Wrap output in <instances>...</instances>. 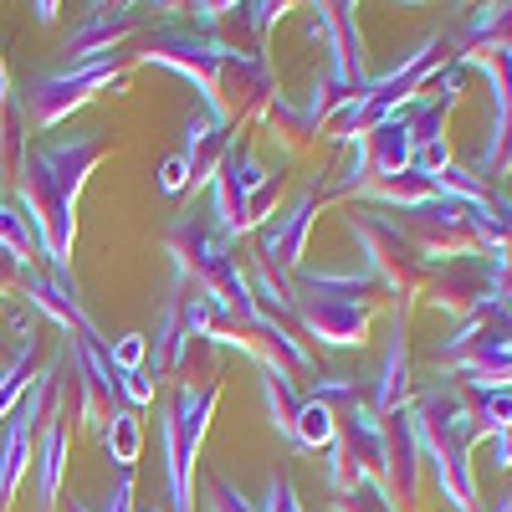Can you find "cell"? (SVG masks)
<instances>
[{"label": "cell", "mask_w": 512, "mask_h": 512, "mask_svg": "<svg viewBox=\"0 0 512 512\" xmlns=\"http://www.w3.org/2000/svg\"><path fill=\"white\" fill-rule=\"evenodd\" d=\"M415 436H420V451L431 456V472H436V487L441 497L456 507V512H472L477 507V487H472V441H477V420L472 410L461 405V395L451 384H431L415 410Z\"/></svg>", "instance_id": "cell-1"}, {"label": "cell", "mask_w": 512, "mask_h": 512, "mask_svg": "<svg viewBox=\"0 0 512 512\" xmlns=\"http://www.w3.org/2000/svg\"><path fill=\"white\" fill-rule=\"evenodd\" d=\"M221 400V384L205 379L200 390L195 384H175V395L164 405H154V420H159V451H164V482H169V512H195V456H200V441H205V425H210V410Z\"/></svg>", "instance_id": "cell-2"}, {"label": "cell", "mask_w": 512, "mask_h": 512, "mask_svg": "<svg viewBox=\"0 0 512 512\" xmlns=\"http://www.w3.org/2000/svg\"><path fill=\"white\" fill-rule=\"evenodd\" d=\"M139 57L169 67L175 77H185L190 88L200 93V113H205L210 123L231 128V113H226V103H221V77H226V67H231V57H236L231 41L210 36V31H195V26H159V31H149V47H144Z\"/></svg>", "instance_id": "cell-3"}, {"label": "cell", "mask_w": 512, "mask_h": 512, "mask_svg": "<svg viewBox=\"0 0 512 512\" xmlns=\"http://www.w3.org/2000/svg\"><path fill=\"white\" fill-rule=\"evenodd\" d=\"M108 88H123V72H118V52L113 57H98V62H82V67H62V72H47L26 88V103H21V123L26 128H52L62 123L72 108L93 103L98 93Z\"/></svg>", "instance_id": "cell-4"}, {"label": "cell", "mask_w": 512, "mask_h": 512, "mask_svg": "<svg viewBox=\"0 0 512 512\" xmlns=\"http://www.w3.org/2000/svg\"><path fill=\"white\" fill-rule=\"evenodd\" d=\"M313 31L323 36V52H328L323 77L344 98H359L369 88V67H364V41H359V26H354L349 6H318Z\"/></svg>", "instance_id": "cell-5"}, {"label": "cell", "mask_w": 512, "mask_h": 512, "mask_svg": "<svg viewBox=\"0 0 512 512\" xmlns=\"http://www.w3.org/2000/svg\"><path fill=\"white\" fill-rule=\"evenodd\" d=\"M313 210H318V190L292 195V205H282L277 216L262 226V236H256L262 272H267V277L277 272V287L292 282V272H297V256H303V241H308V231H313Z\"/></svg>", "instance_id": "cell-6"}, {"label": "cell", "mask_w": 512, "mask_h": 512, "mask_svg": "<svg viewBox=\"0 0 512 512\" xmlns=\"http://www.w3.org/2000/svg\"><path fill=\"white\" fill-rule=\"evenodd\" d=\"M134 26H139L134 6H88V11H82V21L72 26V36H67V67L113 57Z\"/></svg>", "instance_id": "cell-7"}, {"label": "cell", "mask_w": 512, "mask_h": 512, "mask_svg": "<svg viewBox=\"0 0 512 512\" xmlns=\"http://www.w3.org/2000/svg\"><path fill=\"white\" fill-rule=\"evenodd\" d=\"M292 318L323 349L364 344V333H369V303H313V297H292Z\"/></svg>", "instance_id": "cell-8"}, {"label": "cell", "mask_w": 512, "mask_h": 512, "mask_svg": "<svg viewBox=\"0 0 512 512\" xmlns=\"http://www.w3.org/2000/svg\"><path fill=\"white\" fill-rule=\"evenodd\" d=\"M62 400H52L47 420L36 431V456H31V477H36V512H52L57 492H62V472H67V425H62Z\"/></svg>", "instance_id": "cell-9"}, {"label": "cell", "mask_w": 512, "mask_h": 512, "mask_svg": "<svg viewBox=\"0 0 512 512\" xmlns=\"http://www.w3.org/2000/svg\"><path fill=\"white\" fill-rule=\"evenodd\" d=\"M21 292H26L31 313L47 318V323H57L67 338H72V333H98L93 318L82 313V303H77V287H62L57 277H47V272L31 267V272H21Z\"/></svg>", "instance_id": "cell-10"}, {"label": "cell", "mask_w": 512, "mask_h": 512, "mask_svg": "<svg viewBox=\"0 0 512 512\" xmlns=\"http://www.w3.org/2000/svg\"><path fill=\"white\" fill-rule=\"evenodd\" d=\"M256 369H262L267 415H272V425L282 431V441L292 446V420H297V405H303V395H297V384H292V374H287V364H282V359H262Z\"/></svg>", "instance_id": "cell-11"}, {"label": "cell", "mask_w": 512, "mask_h": 512, "mask_svg": "<svg viewBox=\"0 0 512 512\" xmlns=\"http://www.w3.org/2000/svg\"><path fill=\"white\" fill-rule=\"evenodd\" d=\"M405 400H410V359H405V338H400V328H395V344H390V354H384V369H379V384H374L369 410L384 420V415L405 410Z\"/></svg>", "instance_id": "cell-12"}, {"label": "cell", "mask_w": 512, "mask_h": 512, "mask_svg": "<svg viewBox=\"0 0 512 512\" xmlns=\"http://www.w3.org/2000/svg\"><path fill=\"white\" fill-rule=\"evenodd\" d=\"M333 441H338V410L303 395L297 420H292V451H328Z\"/></svg>", "instance_id": "cell-13"}, {"label": "cell", "mask_w": 512, "mask_h": 512, "mask_svg": "<svg viewBox=\"0 0 512 512\" xmlns=\"http://www.w3.org/2000/svg\"><path fill=\"white\" fill-rule=\"evenodd\" d=\"M103 446H108V461L118 466V472H134V461L144 451V420L139 410H113V420L103 425Z\"/></svg>", "instance_id": "cell-14"}, {"label": "cell", "mask_w": 512, "mask_h": 512, "mask_svg": "<svg viewBox=\"0 0 512 512\" xmlns=\"http://www.w3.org/2000/svg\"><path fill=\"white\" fill-rule=\"evenodd\" d=\"M36 374H41V364H36V338H31V344H21V349L11 354L6 374H0V425L11 420V410L21 405V395L31 390Z\"/></svg>", "instance_id": "cell-15"}, {"label": "cell", "mask_w": 512, "mask_h": 512, "mask_svg": "<svg viewBox=\"0 0 512 512\" xmlns=\"http://www.w3.org/2000/svg\"><path fill=\"white\" fill-rule=\"evenodd\" d=\"M0 251L6 256H16V262L31 272V262H36V246H31V231H26V221H21V210L11 205V200H0Z\"/></svg>", "instance_id": "cell-16"}, {"label": "cell", "mask_w": 512, "mask_h": 512, "mask_svg": "<svg viewBox=\"0 0 512 512\" xmlns=\"http://www.w3.org/2000/svg\"><path fill=\"white\" fill-rule=\"evenodd\" d=\"M472 420H477V436H497V431H507V425H512V390H482Z\"/></svg>", "instance_id": "cell-17"}, {"label": "cell", "mask_w": 512, "mask_h": 512, "mask_svg": "<svg viewBox=\"0 0 512 512\" xmlns=\"http://www.w3.org/2000/svg\"><path fill=\"white\" fill-rule=\"evenodd\" d=\"M108 364H113V374H139V369H149V338H144V333L113 338V344H108Z\"/></svg>", "instance_id": "cell-18"}, {"label": "cell", "mask_w": 512, "mask_h": 512, "mask_svg": "<svg viewBox=\"0 0 512 512\" xmlns=\"http://www.w3.org/2000/svg\"><path fill=\"white\" fill-rule=\"evenodd\" d=\"M277 16H282V6H272V0H251V6H231V11H226V21H231L236 31H251L256 41L272 31Z\"/></svg>", "instance_id": "cell-19"}, {"label": "cell", "mask_w": 512, "mask_h": 512, "mask_svg": "<svg viewBox=\"0 0 512 512\" xmlns=\"http://www.w3.org/2000/svg\"><path fill=\"white\" fill-rule=\"evenodd\" d=\"M256 512H303V502H297V492H292L287 477H272L267 482V497L256 502Z\"/></svg>", "instance_id": "cell-20"}, {"label": "cell", "mask_w": 512, "mask_h": 512, "mask_svg": "<svg viewBox=\"0 0 512 512\" xmlns=\"http://www.w3.org/2000/svg\"><path fill=\"white\" fill-rule=\"evenodd\" d=\"M210 497H216V502H210V512H256L226 477H210Z\"/></svg>", "instance_id": "cell-21"}, {"label": "cell", "mask_w": 512, "mask_h": 512, "mask_svg": "<svg viewBox=\"0 0 512 512\" xmlns=\"http://www.w3.org/2000/svg\"><path fill=\"white\" fill-rule=\"evenodd\" d=\"M190 185V164H185V154H169L164 164H159V190L164 195H180Z\"/></svg>", "instance_id": "cell-22"}, {"label": "cell", "mask_w": 512, "mask_h": 512, "mask_svg": "<svg viewBox=\"0 0 512 512\" xmlns=\"http://www.w3.org/2000/svg\"><path fill=\"white\" fill-rule=\"evenodd\" d=\"M21 272H26V267L16 262V256H6V251H0V297H6V292L21 282Z\"/></svg>", "instance_id": "cell-23"}, {"label": "cell", "mask_w": 512, "mask_h": 512, "mask_svg": "<svg viewBox=\"0 0 512 512\" xmlns=\"http://www.w3.org/2000/svg\"><path fill=\"white\" fill-rule=\"evenodd\" d=\"M36 21H41V26L57 21V6H52V0H41V6H36Z\"/></svg>", "instance_id": "cell-24"}, {"label": "cell", "mask_w": 512, "mask_h": 512, "mask_svg": "<svg viewBox=\"0 0 512 512\" xmlns=\"http://www.w3.org/2000/svg\"><path fill=\"white\" fill-rule=\"evenodd\" d=\"M492 512H512V497H502V502H497V507H492Z\"/></svg>", "instance_id": "cell-25"}, {"label": "cell", "mask_w": 512, "mask_h": 512, "mask_svg": "<svg viewBox=\"0 0 512 512\" xmlns=\"http://www.w3.org/2000/svg\"><path fill=\"white\" fill-rule=\"evenodd\" d=\"M67 512H93V507H82V502H67Z\"/></svg>", "instance_id": "cell-26"}, {"label": "cell", "mask_w": 512, "mask_h": 512, "mask_svg": "<svg viewBox=\"0 0 512 512\" xmlns=\"http://www.w3.org/2000/svg\"><path fill=\"white\" fill-rule=\"evenodd\" d=\"M149 512H159V507H149Z\"/></svg>", "instance_id": "cell-27"}]
</instances>
